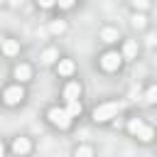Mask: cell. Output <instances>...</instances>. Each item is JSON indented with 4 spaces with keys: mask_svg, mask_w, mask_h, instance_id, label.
<instances>
[{
    "mask_svg": "<svg viewBox=\"0 0 157 157\" xmlns=\"http://www.w3.org/2000/svg\"><path fill=\"white\" fill-rule=\"evenodd\" d=\"M0 44H2V37H0Z\"/></svg>",
    "mask_w": 157,
    "mask_h": 157,
    "instance_id": "cell-23",
    "label": "cell"
},
{
    "mask_svg": "<svg viewBox=\"0 0 157 157\" xmlns=\"http://www.w3.org/2000/svg\"><path fill=\"white\" fill-rule=\"evenodd\" d=\"M120 61H123V56H120L118 52H105V54L101 56V66H103L105 71H115V69L120 66Z\"/></svg>",
    "mask_w": 157,
    "mask_h": 157,
    "instance_id": "cell-5",
    "label": "cell"
},
{
    "mask_svg": "<svg viewBox=\"0 0 157 157\" xmlns=\"http://www.w3.org/2000/svg\"><path fill=\"white\" fill-rule=\"evenodd\" d=\"M135 5H140V7H147V0H132Z\"/></svg>",
    "mask_w": 157,
    "mask_h": 157,
    "instance_id": "cell-21",
    "label": "cell"
},
{
    "mask_svg": "<svg viewBox=\"0 0 157 157\" xmlns=\"http://www.w3.org/2000/svg\"><path fill=\"white\" fill-rule=\"evenodd\" d=\"M64 110L69 113V118H76V115H81V103L78 101H66V108Z\"/></svg>",
    "mask_w": 157,
    "mask_h": 157,
    "instance_id": "cell-11",
    "label": "cell"
},
{
    "mask_svg": "<svg viewBox=\"0 0 157 157\" xmlns=\"http://www.w3.org/2000/svg\"><path fill=\"white\" fill-rule=\"evenodd\" d=\"M74 157H93V150H91L88 145H81V147H76Z\"/></svg>",
    "mask_w": 157,
    "mask_h": 157,
    "instance_id": "cell-15",
    "label": "cell"
},
{
    "mask_svg": "<svg viewBox=\"0 0 157 157\" xmlns=\"http://www.w3.org/2000/svg\"><path fill=\"white\" fill-rule=\"evenodd\" d=\"M123 110V103L120 101H110V103H101L93 108V120L96 123H108L110 118H115L118 113Z\"/></svg>",
    "mask_w": 157,
    "mask_h": 157,
    "instance_id": "cell-1",
    "label": "cell"
},
{
    "mask_svg": "<svg viewBox=\"0 0 157 157\" xmlns=\"http://www.w3.org/2000/svg\"><path fill=\"white\" fill-rule=\"evenodd\" d=\"M128 132L135 135V137H140L142 142H150V140H152V128L145 125L140 118H130V123H128Z\"/></svg>",
    "mask_w": 157,
    "mask_h": 157,
    "instance_id": "cell-2",
    "label": "cell"
},
{
    "mask_svg": "<svg viewBox=\"0 0 157 157\" xmlns=\"http://www.w3.org/2000/svg\"><path fill=\"white\" fill-rule=\"evenodd\" d=\"M37 5L47 10V7H54V5H56V0H37Z\"/></svg>",
    "mask_w": 157,
    "mask_h": 157,
    "instance_id": "cell-19",
    "label": "cell"
},
{
    "mask_svg": "<svg viewBox=\"0 0 157 157\" xmlns=\"http://www.w3.org/2000/svg\"><path fill=\"white\" fill-rule=\"evenodd\" d=\"M47 118H49V123H52V125H56L59 130H66V128L71 125V120H74V118H69V113H66L64 108H56V105H54V108H49Z\"/></svg>",
    "mask_w": 157,
    "mask_h": 157,
    "instance_id": "cell-3",
    "label": "cell"
},
{
    "mask_svg": "<svg viewBox=\"0 0 157 157\" xmlns=\"http://www.w3.org/2000/svg\"><path fill=\"white\" fill-rule=\"evenodd\" d=\"M145 101H147V103H155V101H157V88H155V86H150V88H147Z\"/></svg>",
    "mask_w": 157,
    "mask_h": 157,
    "instance_id": "cell-16",
    "label": "cell"
},
{
    "mask_svg": "<svg viewBox=\"0 0 157 157\" xmlns=\"http://www.w3.org/2000/svg\"><path fill=\"white\" fill-rule=\"evenodd\" d=\"M2 52H5L7 56H15V54L20 52V44H17L15 39H2Z\"/></svg>",
    "mask_w": 157,
    "mask_h": 157,
    "instance_id": "cell-10",
    "label": "cell"
},
{
    "mask_svg": "<svg viewBox=\"0 0 157 157\" xmlns=\"http://www.w3.org/2000/svg\"><path fill=\"white\" fill-rule=\"evenodd\" d=\"M132 25L135 27H145V15H135L132 17Z\"/></svg>",
    "mask_w": 157,
    "mask_h": 157,
    "instance_id": "cell-18",
    "label": "cell"
},
{
    "mask_svg": "<svg viewBox=\"0 0 157 157\" xmlns=\"http://www.w3.org/2000/svg\"><path fill=\"white\" fill-rule=\"evenodd\" d=\"M135 54H137V44H135V42H125V47H123V54H120V56H123V59H132Z\"/></svg>",
    "mask_w": 157,
    "mask_h": 157,
    "instance_id": "cell-13",
    "label": "cell"
},
{
    "mask_svg": "<svg viewBox=\"0 0 157 157\" xmlns=\"http://www.w3.org/2000/svg\"><path fill=\"white\" fill-rule=\"evenodd\" d=\"M74 2H76V0H56V5H59L61 10H71V7H74Z\"/></svg>",
    "mask_w": 157,
    "mask_h": 157,
    "instance_id": "cell-17",
    "label": "cell"
},
{
    "mask_svg": "<svg viewBox=\"0 0 157 157\" xmlns=\"http://www.w3.org/2000/svg\"><path fill=\"white\" fill-rule=\"evenodd\" d=\"M78 96H81V83L78 81H69L64 86V98L66 101H78Z\"/></svg>",
    "mask_w": 157,
    "mask_h": 157,
    "instance_id": "cell-7",
    "label": "cell"
},
{
    "mask_svg": "<svg viewBox=\"0 0 157 157\" xmlns=\"http://www.w3.org/2000/svg\"><path fill=\"white\" fill-rule=\"evenodd\" d=\"M56 56H59V52H56V49H47V52L42 54V64H54V61H56Z\"/></svg>",
    "mask_w": 157,
    "mask_h": 157,
    "instance_id": "cell-14",
    "label": "cell"
},
{
    "mask_svg": "<svg viewBox=\"0 0 157 157\" xmlns=\"http://www.w3.org/2000/svg\"><path fill=\"white\" fill-rule=\"evenodd\" d=\"M22 98H25V88H22V86H7V88L2 91V101H5L7 105L22 103Z\"/></svg>",
    "mask_w": 157,
    "mask_h": 157,
    "instance_id": "cell-4",
    "label": "cell"
},
{
    "mask_svg": "<svg viewBox=\"0 0 157 157\" xmlns=\"http://www.w3.org/2000/svg\"><path fill=\"white\" fill-rule=\"evenodd\" d=\"M52 32H64V22H54L52 25Z\"/></svg>",
    "mask_w": 157,
    "mask_h": 157,
    "instance_id": "cell-20",
    "label": "cell"
},
{
    "mask_svg": "<svg viewBox=\"0 0 157 157\" xmlns=\"http://www.w3.org/2000/svg\"><path fill=\"white\" fill-rule=\"evenodd\" d=\"M56 71H59V76H71L74 74V61L71 59H59Z\"/></svg>",
    "mask_w": 157,
    "mask_h": 157,
    "instance_id": "cell-9",
    "label": "cell"
},
{
    "mask_svg": "<svg viewBox=\"0 0 157 157\" xmlns=\"http://www.w3.org/2000/svg\"><path fill=\"white\" fill-rule=\"evenodd\" d=\"M29 150H32V142H29V137H15L12 140V152L15 155H20V157H25V155H29Z\"/></svg>",
    "mask_w": 157,
    "mask_h": 157,
    "instance_id": "cell-6",
    "label": "cell"
},
{
    "mask_svg": "<svg viewBox=\"0 0 157 157\" xmlns=\"http://www.w3.org/2000/svg\"><path fill=\"white\" fill-rule=\"evenodd\" d=\"M2 155H5V145L0 142V157H2Z\"/></svg>",
    "mask_w": 157,
    "mask_h": 157,
    "instance_id": "cell-22",
    "label": "cell"
},
{
    "mask_svg": "<svg viewBox=\"0 0 157 157\" xmlns=\"http://www.w3.org/2000/svg\"><path fill=\"white\" fill-rule=\"evenodd\" d=\"M101 39H103V42H108V44H110V42H115V39H118V29H113V27L101 29Z\"/></svg>",
    "mask_w": 157,
    "mask_h": 157,
    "instance_id": "cell-12",
    "label": "cell"
},
{
    "mask_svg": "<svg viewBox=\"0 0 157 157\" xmlns=\"http://www.w3.org/2000/svg\"><path fill=\"white\" fill-rule=\"evenodd\" d=\"M15 78H20V83H22V81H29V78H32L29 64H17V66H15Z\"/></svg>",
    "mask_w": 157,
    "mask_h": 157,
    "instance_id": "cell-8",
    "label": "cell"
}]
</instances>
